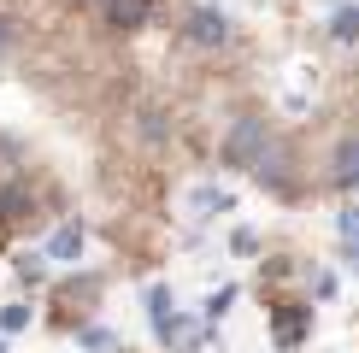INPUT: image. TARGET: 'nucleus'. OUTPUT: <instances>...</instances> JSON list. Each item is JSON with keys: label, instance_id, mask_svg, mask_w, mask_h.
Returning <instances> with one entry per match:
<instances>
[{"label": "nucleus", "instance_id": "obj_1", "mask_svg": "<svg viewBox=\"0 0 359 353\" xmlns=\"http://www.w3.org/2000/svg\"><path fill=\"white\" fill-rule=\"evenodd\" d=\"M259 153H265V124L259 118H242V124L224 136V159H230V165H259Z\"/></svg>", "mask_w": 359, "mask_h": 353}, {"label": "nucleus", "instance_id": "obj_2", "mask_svg": "<svg viewBox=\"0 0 359 353\" xmlns=\"http://www.w3.org/2000/svg\"><path fill=\"white\" fill-rule=\"evenodd\" d=\"M183 29H189V41H201V48H224V41H230V18L212 12V6H194Z\"/></svg>", "mask_w": 359, "mask_h": 353}, {"label": "nucleus", "instance_id": "obj_3", "mask_svg": "<svg viewBox=\"0 0 359 353\" xmlns=\"http://www.w3.org/2000/svg\"><path fill=\"white\" fill-rule=\"evenodd\" d=\"M330 183L336 188H359V136H348L330 159Z\"/></svg>", "mask_w": 359, "mask_h": 353}, {"label": "nucleus", "instance_id": "obj_4", "mask_svg": "<svg viewBox=\"0 0 359 353\" xmlns=\"http://www.w3.org/2000/svg\"><path fill=\"white\" fill-rule=\"evenodd\" d=\"M154 18V0H107V24L112 29H142Z\"/></svg>", "mask_w": 359, "mask_h": 353}, {"label": "nucleus", "instance_id": "obj_5", "mask_svg": "<svg viewBox=\"0 0 359 353\" xmlns=\"http://www.w3.org/2000/svg\"><path fill=\"white\" fill-rule=\"evenodd\" d=\"M83 254V224H59L48 242V259H77Z\"/></svg>", "mask_w": 359, "mask_h": 353}, {"label": "nucleus", "instance_id": "obj_6", "mask_svg": "<svg viewBox=\"0 0 359 353\" xmlns=\"http://www.w3.org/2000/svg\"><path fill=\"white\" fill-rule=\"evenodd\" d=\"M189 206H194V218H212V212H224V206H230V200H224L218 188H206V183H201V188H194V195H189Z\"/></svg>", "mask_w": 359, "mask_h": 353}, {"label": "nucleus", "instance_id": "obj_7", "mask_svg": "<svg viewBox=\"0 0 359 353\" xmlns=\"http://www.w3.org/2000/svg\"><path fill=\"white\" fill-rule=\"evenodd\" d=\"M147 312H154V324H159V330L171 324V289H165V283H154V289H147Z\"/></svg>", "mask_w": 359, "mask_h": 353}, {"label": "nucleus", "instance_id": "obj_8", "mask_svg": "<svg viewBox=\"0 0 359 353\" xmlns=\"http://www.w3.org/2000/svg\"><path fill=\"white\" fill-rule=\"evenodd\" d=\"M330 36H336V41H353V36H359V6H341V12H336Z\"/></svg>", "mask_w": 359, "mask_h": 353}, {"label": "nucleus", "instance_id": "obj_9", "mask_svg": "<svg viewBox=\"0 0 359 353\" xmlns=\"http://www.w3.org/2000/svg\"><path fill=\"white\" fill-rule=\"evenodd\" d=\"M301 335H306V318L301 312H283L277 318V342H301Z\"/></svg>", "mask_w": 359, "mask_h": 353}, {"label": "nucleus", "instance_id": "obj_10", "mask_svg": "<svg viewBox=\"0 0 359 353\" xmlns=\"http://www.w3.org/2000/svg\"><path fill=\"white\" fill-rule=\"evenodd\" d=\"M341 235H348V259L359 265V206H353V212H341Z\"/></svg>", "mask_w": 359, "mask_h": 353}, {"label": "nucleus", "instance_id": "obj_11", "mask_svg": "<svg viewBox=\"0 0 359 353\" xmlns=\"http://www.w3.org/2000/svg\"><path fill=\"white\" fill-rule=\"evenodd\" d=\"M24 212V188H6V195H0V218H18Z\"/></svg>", "mask_w": 359, "mask_h": 353}, {"label": "nucleus", "instance_id": "obj_12", "mask_svg": "<svg viewBox=\"0 0 359 353\" xmlns=\"http://www.w3.org/2000/svg\"><path fill=\"white\" fill-rule=\"evenodd\" d=\"M24 324H29L24 306H6V312H0V330H24Z\"/></svg>", "mask_w": 359, "mask_h": 353}, {"label": "nucleus", "instance_id": "obj_13", "mask_svg": "<svg viewBox=\"0 0 359 353\" xmlns=\"http://www.w3.org/2000/svg\"><path fill=\"white\" fill-rule=\"evenodd\" d=\"M6 48H12V24L0 18V53H6Z\"/></svg>", "mask_w": 359, "mask_h": 353}, {"label": "nucleus", "instance_id": "obj_14", "mask_svg": "<svg viewBox=\"0 0 359 353\" xmlns=\"http://www.w3.org/2000/svg\"><path fill=\"white\" fill-rule=\"evenodd\" d=\"M83 6H100V0H83Z\"/></svg>", "mask_w": 359, "mask_h": 353}, {"label": "nucleus", "instance_id": "obj_15", "mask_svg": "<svg viewBox=\"0 0 359 353\" xmlns=\"http://www.w3.org/2000/svg\"><path fill=\"white\" fill-rule=\"evenodd\" d=\"M0 353H6V347H0Z\"/></svg>", "mask_w": 359, "mask_h": 353}]
</instances>
